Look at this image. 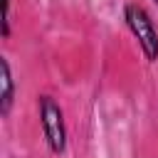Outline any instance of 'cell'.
Masks as SVG:
<instances>
[{
	"instance_id": "6da1fadb",
	"label": "cell",
	"mask_w": 158,
	"mask_h": 158,
	"mask_svg": "<svg viewBox=\"0 0 158 158\" xmlns=\"http://www.w3.org/2000/svg\"><path fill=\"white\" fill-rule=\"evenodd\" d=\"M126 22H128L131 32L138 37V44L146 52V57L153 62L158 57V32H156L153 20L148 17V12L138 5H128L126 7Z\"/></svg>"
},
{
	"instance_id": "7a4b0ae2",
	"label": "cell",
	"mask_w": 158,
	"mask_h": 158,
	"mask_svg": "<svg viewBox=\"0 0 158 158\" xmlns=\"http://www.w3.org/2000/svg\"><path fill=\"white\" fill-rule=\"evenodd\" d=\"M40 116H42V128H44V138L49 143V148L54 153L64 151V121H62V109L49 99L42 96L40 99Z\"/></svg>"
},
{
	"instance_id": "3957f363",
	"label": "cell",
	"mask_w": 158,
	"mask_h": 158,
	"mask_svg": "<svg viewBox=\"0 0 158 158\" xmlns=\"http://www.w3.org/2000/svg\"><path fill=\"white\" fill-rule=\"evenodd\" d=\"M2 86H5V94H2V114H7L10 101H12V77H10L7 62H2Z\"/></svg>"
},
{
	"instance_id": "277c9868",
	"label": "cell",
	"mask_w": 158,
	"mask_h": 158,
	"mask_svg": "<svg viewBox=\"0 0 158 158\" xmlns=\"http://www.w3.org/2000/svg\"><path fill=\"white\" fill-rule=\"evenodd\" d=\"M156 2H158V0H156Z\"/></svg>"
}]
</instances>
